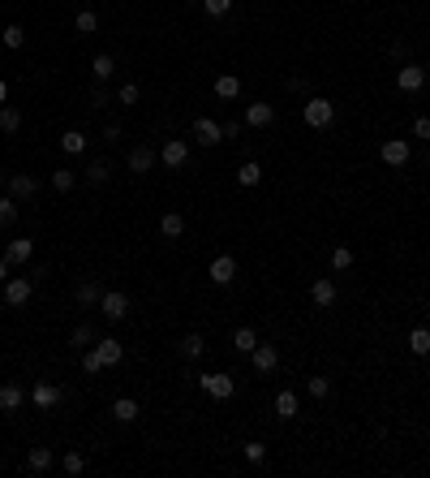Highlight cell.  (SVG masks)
Listing matches in <instances>:
<instances>
[{
    "mask_svg": "<svg viewBox=\"0 0 430 478\" xmlns=\"http://www.w3.org/2000/svg\"><path fill=\"white\" fill-rule=\"evenodd\" d=\"M301 121L310 125V130H327L331 121H336V104L331 100H323V95H314V100L301 108Z\"/></svg>",
    "mask_w": 430,
    "mask_h": 478,
    "instance_id": "cell-1",
    "label": "cell"
},
{
    "mask_svg": "<svg viewBox=\"0 0 430 478\" xmlns=\"http://www.w3.org/2000/svg\"><path fill=\"white\" fill-rule=\"evenodd\" d=\"M198 388H202L206 396H215V401H228V396L237 392L232 375H198Z\"/></svg>",
    "mask_w": 430,
    "mask_h": 478,
    "instance_id": "cell-2",
    "label": "cell"
},
{
    "mask_svg": "<svg viewBox=\"0 0 430 478\" xmlns=\"http://www.w3.org/2000/svg\"><path fill=\"white\" fill-rule=\"evenodd\" d=\"M30 293H35V280H26V276L5 280V301H9V306H26Z\"/></svg>",
    "mask_w": 430,
    "mask_h": 478,
    "instance_id": "cell-3",
    "label": "cell"
},
{
    "mask_svg": "<svg viewBox=\"0 0 430 478\" xmlns=\"http://www.w3.org/2000/svg\"><path fill=\"white\" fill-rule=\"evenodd\" d=\"M5 185H9V194H13V198H35L39 177H30V172H9Z\"/></svg>",
    "mask_w": 430,
    "mask_h": 478,
    "instance_id": "cell-4",
    "label": "cell"
},
{
    "mask_svg": "<svg viewBox=\"0 0 430 478\" xmlns=\"http://www.w3.org/2000/svg\"><path fill=\"white\" fill-rule=\"evenodd\" d=\"M159 159H164L168 168H185V164H189V147H185V138H168V142H164V151H159Z\"/></svg>",
    "mask_w": 430,
    "mask_h": 478,
    "instance_id": "cell-5",
    "label": "cell"
},
{
    "mask_svg": "<svg viewBox=\"0 0 430 478\" xmlns=\"http://www.w3.org/2000/svg\"><path fill=\"white\" fill-rule=\"evenodd\" d=\"M99 310H104V315L117 323V319H125V315H130V297H125L121 289H112V293H104V297H99Z\"/></svg>",
    "mask_w": 430,
    "mask_h": 478,
    "instance_id": "cell-6",
    "label": "cell"
},
{
    "mask_svg": "<svg viewBox=\"0 0 430 478\" xmlns=\"http://www.w3.org/2000/svg\"><path fill=\"white\" fill-rule=\"evenodd\" d=\"M194 138L202 142V147H215V142H224V125H215L211 117H198L194 121Z\"/></svg>",
    "mask_w": 430,
    "mask_h": 478,
    "instance_id": "cell-7",
    "label": "cell"
},
{
    "mask_svg": "<svg viewBox=\"0 0 430 478\" xmlns=\"http://www.w3.org/2000/svg\"><path fill=\"white\" fill-rule=\"evenodd\" d=\"M379 155H383V164H392V168H405V164H409V142H405V138H387Z\"/></svg>",
    "mask_w": 430,
    "mask_h": 478,
    "instance_id": "cell-8",
    "label": "cell"
},
{
    "mask_svg": "<svg viewBox=\"0 0 430 478\" xmlns=\"http://www.w3.org/2000/svg\"><path fill=\"white\" fill-rule=\"evenodd\" d=\"M125 164H130V172H134V177H147V172L155 168V151H151V147H134Z\"/></svg>",
    "mask_w": 430,
    "mask_h": 478,
    "instance_id": "cell-9",
    "label": "cell"
},
{
    "mask_svg": "<svg viewBox=\"0 0 430 478\" xmlns=\"http://www.w3.org/2000/svg\"><path fill=\"white\" fill-rule=\"evenodd\" d=\"M232 276H237V259L232 254H215L211 259V280L215 284H232Z\"/></svg>",
    "mask_w": 430,
    "mask_h": 478,
    "instance_id": "cell-10",
    "label": "cell"
},
{
    "mask_svg": "<svg viewBox=\"0 0 430 478\" xmlns=\"http://www.w3.org/2000/svg\"><path fill=\"white\" fill-rule=\"evenodd\" d=\"M272 121H276V108L272 104H250L246 108V125H250V130H267Z\"/></svg>",
    "mask_w": 430,
    "mask_h": 478,
    "instance_id": "cell-11",
    "label": "cell"
},
{
    "mask_svg": "<svg viewBox=\"0 0 430 478\" xmlns=\"http://www.w3.org/2000/svg\"><path fill=\"white\" fill-rule=\"evenodd\" d=\"M30 254H35V242H30V237H18V242H9V250L0 254V259H5L9 267H18V263H26Z\"/></svg>",
    "mask_w": 430,
    "mask_h": 478,
    "instance_id": "cell-12",
    "label": "cell"
},
{
    "mask_svg": "<svg viewBox=\"0 0 430 478\" xmlns=\"http://www.w3.org/2000/svg\"><path fill=\"white\" fill-rule=\"evenodd\" d=\"M254 371H263V375H272L276 371V366H280V354H276V349L272 345H254Z\"/></svg>",
    "mask_w": 430,
    "mask_h": 478,
    "instance_id": "cell-13",
    "label": "cell"
},
{
    "mask_svg": "<svg viewBox=\"0 0 430 478\" xmlns=\"http://www.w3.org/2000/svg\"><path fill=\"white\" fill-rule=\"evenodd\" d=\"M95 354H99V362H104V366H117V362L125 358V345H121V341H112V337H104V341H95Z\"/></svg>",
    "mask_w": 430,
    "mask_h": 478,
    "instance_id": "cell-14",
    "label": "cell"
},
{
    "mask_svg": "<svg viewBox=\"0 0 430 478\" xmlns=\"http://www.w3.org/2000/svg\"><path fill=\"white\" fill-rule=\"evenodd\" d=\"M310 301H314V306H323V310H327L331 301H336V284H331L327 276H318V280L310 284Z\"/></svg>",
    "mask_w": 430,
    "mask_h": 478,
    "instance_id": "cell-15",
    "label": "cell"
},
{
    "mask_svg": "<svg viewBox=\"0 0 430 478\" xmlns=\"http://www.w3.org/2000/svg\"><path fill=\"white\" fill-rule=\"evenodd\" d=\"M422 82H426V69L422 65H405L401 73H396V87H401V91H422Z\"/></svg>",
    "mask_w": 430,
    "mask_h": 478,
    "instance_id": "cell-16",
    "label": "cell"
},
{
    "mask_svg": "<svg viewBox=\"0 0 430 478\" xmlns=\"http://www.w3.org/2000/svg\"><path fill=\"white\" fill-rule=\"evenodd\" d=\"M30 401H35L39 409H52V405H60V388L56 384H35L30 388Z\"/></svg>",
    "mask_w": 430,
    "mask_h": 478,
    "instance_id": "cell-17",
    "label": "cell"
},
{
    "mask_svg": "<svg viewBox=\"0 0 430 478\" xmlns=\"http://www.w3.org/2000/svg\"><path fill=\"white\" fill-rule=\"evenodd\" d=\"M52 461H56L52 448H30V453H26V470H30V474H47V470H52Z\"/></svg>",
    "mask_w": 430,
    "mask_h": 478,
    "instance_id": "cell-18",
    "label": "cell"
},
{
    "mask_svg": "<svg viewBox=\"0 0 430 478\" xmlns=\"http://www.w3.org/2000/svg\"><path fill=\"white\" fill-rule=\"evenodd\" d=\"M22 401H26V392H22L18 384H5V388H0V413L22 409Z\"/></svg>",
    "mask_w": 430,
    "mask_h": 478,
    "instance_id": "cell-19",
    "label": "cell"
},
{
    "mask_svg": "<svg viewBox=\"0 0 430 478\" xmlns=\"http://www.w3.org/2000/svg\"><path fill=\"white\" fill-rule=\"evenodd\" d=\"M215 95L219 100H237V95H241V78L237 73H219L215 78Z\"/></svg>",
    "mask_w": 430,
    "mask_h": 478,
    "instance_id": "cell-20",
    "label": "cell"
},
{
    "mask_svg": "<svg viewBox=\"0 0 430 478\" xmlns=\"http://www.w3.org/2000/svg\"><path fill=\"white\" fill-rule=\"evenodd\" d=\"M60 151H65V155H82L86 151V134L82 130H65V134H60Z\"/></svg>",
    "mask_w": 430,
    "mask_h": 478,
    "instance_id": "cell-21",
    "label": "cell"
},
{
    "mask_svg": "<svg viewBox=\"0 0 430 478\" xmlns=\"http://www.w3.org/2000/svg\"><path fill=\"white\" fill-rule=\"evenodd\" d=\"M138 413H142V409H138L134 396H121V401H112V418H117V422H134Z\"/></svg>",
    "mask_w": 430,
    "mask_h": 478,
    "instance_id": "cell-22",
    "label": "cell"
},
{
    "mask_svg": "<svg viewBox=\"0 0 430 478\" xmlns=\"http://www.w3.org/2000/svg\"><path fill=\"white\" fill-rule=\"evenodd\" d=\"M254 345H259L254 328H237V332H232V349H237V354H254Z\"/></svg>",
    "mask_w": 430,
    "mask_h": 478,
    "instance_id": "cell-23",
    "label": "cell"
},
{
    "mask_svg": "<svg viewBox=\"0 0 430 478\" xmlns=\"http://www.w3.org/2000/svg\"><path fill=\"white\" fill-rule=\"evenodd\" d=\"M276 413H280L284 422H289V418H297V392H289V388H284V392L276 396Z\"/></svg>",
    "mask_w": 430,
    "mask_h": 478,
    "instance_id": "cell-24",
    "label": "cell"
},
{
    "mask_svg": "<svg viewBox=\"0 0 430 478\" xmlns=\"http://www.w3.org/2000/svg\"><path fill=\"white\" fill-rule=\"evenodd\" d=\"M237 181H241L246 190H254V185H259V181H263V168H259V164H254V159H246V164H241V168H237Z\"/></svg>",
    "mask_w": 430,
    "mask_h": 478,
    "instance_id": "cell-25",
    "label": "cell"
},
{
    "mask_svg": "<svg viewBox=\"0 0 430 478\" xmlns=\"http://www.w3.org/2000/svg\"><path fill=\"white\" fill-rule=\"evenodd\" d=\"M409 354H418V358L430 354V332H426V328H413V332H409Z\"/></svg>",
    "mask_w": 430,
    "mask_h": 478,
    "instance_id": "cell-26",
    "label": "cell"
},
{
    "mask_svg": "<svg viewBox=\"0 0 430 478\" xmlns=\"http://www.w3.org/2000/svg\"><path fill=\"white\" fill-rule=\"evenodd\" d=\"M159 233H164V237H181L185 233V216L181 212H168L164 220H159Z\"/></svg>",
    "mask_w": 430,
    "mask_h": 478,
    "instance_id": "cell-27",
    "label": "cell"
},
{
    "mask_svg": "<svg viewBox=\"0 0 430 478\" xmlns=\"http://www.w3.org/2000/svg\"><path fill=\"white\" fill-rule=\"evenodd\" d=\"M99 297H104V289L95 280H82L77 284V301H82V306H99Z\"/></svg>",
    "mask_w": 430,
    "mask_h": 478,
    "instance_id": "cell-28",
    "label": "cell"
},
{
    "mask_svg": "<svg viewBox=\"0 0 430 478\" xmlns=\"http://www.w3.org/2000/svg\"><path fill=\"white\" fill-rule=\"evenodd\" d=\"M0 130H5V134H18L22 130V113H18V108H0Z\"/></svg>",
    "mask_w": 430,
    "mask_h": 478,
    "instance_id": "cell-29",
    "label": "cell"
},
{
    "mask_svg": "<svg viewBox=\"0 0 430 478\" xmlns=\"http://www.w3.org/2000/svg\"><path fill=\"white\" fill-rule=\"evenodd\" d=\"M18 220V198L13 194H0V229H9Z\"/></svg>",
    "mask_w": 430,
    "mask_h": 478,
    "instance_id": "cell-30",
    "label": "cell"
},
{
    "mask_svg": "<svg viewBox=\"0 0 430 478\" xmlns=\"http://www.w3.org/2000/svg\"><path fill=\"white\" fill-rule=\"evenodd\" d=\"M91 73H95V82H108V78L117 73V65H112V56H95L91 60Z\"/></svg>",
    "mask_w": 430,
    "mask_h": 478,
    "instance_id": "cell-31",
    "label": "cell"
},
{
    "mask_svg": "<svg viewBox=\"0 0 430 478\" xmlns=\"http://www.w3.org/2000/svg\"><path fill=\"white\" fill-rule=\"evenodd\" d=\"M206 341L198 337V332H189V337H181V358H202Z\"/></svg>",
    "mask_w": 430,
    "mask_h": 478,
    "instance_id": "cell-32",
    "label": "cell"
},
{
    "mask_svg": "<svg viewBox=\"0 0 430 478\" xmlns=\"http://www.w3.org/2000/svg\"><path fill=\"white\" fill-rule=\"evenodd\" d=\"M73 26H77V35H95L99 30V18H95L91 9H77V18H73Z\"/></svg>",
    "mask_w": 430,
    "mask_h": 478,
    "instance_id": "cell-33",
    "label": "cell"
},
{
    "mask_svg": "<svg viewBox=\"0 0 430 478\" xmlns=\"http://www.w3.org/2000/svg\"><path fill=\"white\" fill-rule=\"evenodd\" d=\"M348 267H353V250L336 246V250H331V272H348Z\"/></svg>",
    "mask_w": 430,
    "mask_h": 478,
    "instance_id": "cell-34",
    "label": "cell"
},
{
    "mask_svg": "<svg viewBox=\"0 0 430 478\" xmlns=\"http://www.w3.org/2000/svg\"><path fill=\"white\" fill-rule=\"evenodd\" d=\"M108 177H112V168H108V159H95V164L86 168V181H91V185H104Z\"/></svg>",
    "mask_w": 430,
    "mask_h": 478,
    "instance_id": "cell-35",
    "label": "cell"
},
{
    "mask_svg": "<svg viewBox=\"0 0 430 478\" xmlns=\"http://www.w3.org/2000/svg\"><path fill=\"white\" fill-rule=\"evenodd\" d=\"M60 470H65V474H82V470H86V457L73 448V453H65V457H60Z\"/></svg>",
    "mask_w": 430,
    "mask_h": 478,
    "instance_id": "cell-36",
    "label": "cell"
},
{
    "mask_svg": "<svg viewBox=\"0 0 430 478\" xmlns=\"http://www.w3.org/2000/svg\"><path fill=\"white\" fill-rule=\"evenodd\" d=\"M306 392L314 396V401H323V396L331 392V379H323V375H314V379H306Z\"/></svg>",
    "mask_w": 430,
    "mask_h": 478,
    "instance_id": "cell-37",
    "label": "cell"
},
{
    "mask_svg": "<svg viewBox=\"0 0 430 478\" xmlns=\"http://www.w3.org/2000/svg\"><path fill=\"white\" fill-rule=\"evenodd\" d=\"M241 453H246V461H250V466H263V461H267V444H259V440H250V444H246V448H241Z\"/></svg>",
    "mask_w": 430,
    "mask_h": 478,
    "instance_id": "cell-38",
    "label": "cell"
},
{
    "mask_svg": "<svg viewBox=\"0 0 430 478\" xmlns=\"http://www.w3.org/2000/svg\"><path fill=\"white\" fill-rule=\"evenodd\" d=\"M91 341H95V332H91V328H86V323H77V328H73V332H69V345H77V349H86V345H91Z\"/></svg>",
    "mask_w": 430,
    "mask_h": 478,
    "instance_id": "cell-39",
    "label": "cell"
},
{
    "mask_svg": "<svg viewBox=\"0 0 430 478\" xmlns=\"http://www.w3.org/2000/svg\"><path fill=\"white\" fill-rule=\"evenodd\" d=\"M52 185L60 190V194H65V190H73V168H56V172H52Z\"/></svg>",
    "mask_w": 430,
    "mask_h": 478,
    "instance_id": "cell-40",
    "label": "cell"
},
{
    "mask_svg": "<svg viewBox=\"0 0 430 478\" xmlns=\"http://www.w3.org/2000/svg\"><path fill=\"white\" fill-rule=\"evenodd\" d=\"M0 39H5V47H22L26 43V30L22 26H5V35H0Z\"/></svg>",
    "mask_w": 430,
    "mask_h": 478,
    "instance_id": "cell-41",
    "label": "cell"
},
{
    "mask_svg": "<svg viewBox=\"0 0 430 478\" xmlns=\"http://www.w3.org/2000/svg\"><path fill=\"white\" fill-rule=\"evenodd\" d=\"M82 371H86V375H99V371H104V362H99V354H95V349H86V354H82Z\"/></svg>",
    "mask_w": 430,
    "mask_h": 478,
    "instance_id": "cell-42",
    "label": "cell"
},
{
    "mask_svg": "<svg viewBox=\"0 0 430 478\" xmlns=\"http://www.w3.org/2000/svg\"><path fill=\"white\" fill-rule=\"evenodd\" d=\"M202 9L211 13V18H224V13L232 9V0H202Z\"/></svg>",
    "mask_w": 430,
    "mask_h": 478,
    "instance_id": "cell-43",
    "label": "cell"
},
{
    "mask_svg": "<svg viewBox=\"0 0 430 478\" xmlns=\"http://www.w3.org/2000/svg\"><path fill=\"white\" fill-rule=\"evenodd\" d=\"M117 100H121V104H138V100H142V91H138L134 82H125V87L117 91Z\"/></svg>",
    "mask_w": 430,
    "mask_h": 478,
    "instance_id": "cell-44",
    "label": "cell"
},
{
    "mask_svg": "<svg viewBox=\"0 0 430 478\" xmlns=\"http://www.w3.org/2000/svg\"><path fill=\"white\" fill-rule=\"evenodd\" d=\"M413 138H430V117H418V121H413Z\"/></svg>",
    "mask_w": 430,
    "mask_h": 478,
    "instance_id": "cell-45",
    "label": "cell"
},
{
    "mask_svg": "<svg viewBox=\"0 0 430 478\" xmlns=\"http://www.w3.org/2000/svg\"><path fill=\"white\" fill-rule=\"evenodd\" d=\"M91 104H95V108H99V104H108V91H104V82H95V87H91Z\"/></svg>",
    "mask_w": 430,
    "mask_h": 478,
    "instance_id": "cell-46",
    "label": "cell"
},
{
    "mask_svg": "<svg viewBox=\"0 0 430 478\" xmlns=\"http://www.w3.org/2000/svg\"><path fill=\"white\" fill-rule=\"evenodd\" d=\"M5 100H9V82L0 78V108H5Z\"/></svg>",
    "mask_w": 430,
    "mask_h": 478,
    "instance_id": "cell-47",
    "label": "cell"
},
{
    "mask_svg": "<svg viewBox=\"0 0 430 478\" xmlns=\"http://www.w3.org/2000/svg\"><path fill=\"white\" fill-rule=\"evenodd\" d=\"M5 280H9V263H5V259H0V284H5Z\"/></svg>",
    "mask_w": 430,
    "mask_h": 478,
    "instance_id": "cell-48",
    "label": "cell"
},
{
    "mask_svg": "<svg viewBox=\"0 0 430 478\" xmlns=\"http://www.w3.org/2000/svg\"><path fill=\"white\" fill-rule=\"evenodd\" d=\"M189 5H202V0H189Z\"/></svg>",
    "mask_w": 430,
    "mask_h": 478,
    "instance_id": "cell-49",
    "label": "cell"
},
{
    "mask_svg": "<svg viewBox=\"0 0 430 478\" xmlns=\"http://www.w3.org/2000/svg\"><path fill=\"white\" fill-rule=\"evenodd\" d=\"M0 185H5V172H0Z\"/></svg>",
    "mask_w": 430,
    "mask_h": 478,
    "instance_id": "cell-50",
    "label": "cell"
}]
</instances>
